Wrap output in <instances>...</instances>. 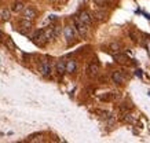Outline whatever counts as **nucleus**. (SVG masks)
Returning <instances> with one entry per match:
<instances>
[{"mask_svg":"<svg viewBox=\"0 0 150 143\" xmlns=\"http://www.w3.org/2000/svg\"><path fill=\"white\" fill-rule=\"evenodd\" d=\"M6 43H7V46L10 47V50L11 51L15 50V46H14V43L11 42V39H10V37H6Z\"/></svg>","mask_w":150,"mask_h":143,"instance_id":"obj_15","label":"nucleus"},{"mask_svg":"<svg viewBox=\"0 0 150 143\" xmlns=\"http://www.w3.org/2000/svg\"><path fill=\"white\" fill-rule=\"evenodd\" d=\"M64 35H65V39H66L68 44H72V43L74 42L76 33H74V29H73L72 26H65V29H64Z\"/></svg>","mask_w":150,"mask_h":143,"instance_id":"obj_3","label":"nucleus"},{"mask_svg":"<svg viewBox=\"0 0 150 143\" xmlns=\"http://www.w3.org/2000/svg\"><path fill=\"white\" fill-rule=\"evenodd\" d=\"M23 8H25V7H23L22 1H15V3L13 4V7H11V10H13L14 13H21Z\"/></svg>","mask_w":150,"mask_h":143,"instance_id":"obj_10","label":"nucleus"},{"mask_svg":"<svg viewBox=\"0 0 150 143\" xmlns=\"http://www.w3.org/2000/svg\"><path fill=\"white\" fill-rule=\"evenodd\" d=\"M87 73H88V76H91V77H94V76H96V74L99 73V65L96 63H90L88 65V69H87Z\"/></svg>","mask_w":150,"mask_h":143,"instance_id":"obj_7","label":"nucleus"},{"mask_svg":"<svg viewBox=\"0 0 150 143\" xmlns=\"http://www.w3.org/2000/svg\"><path fill=\"white\" fill-rule=\"evenodd\" d=\"M112 80H113V83H116V84H121L124 81V76L121 74V72H113Z\"/></svg>","mask_w":150,"mask_h":143,"instance_id":"obj_9","label":"nucleus"},{"mask_svg":"<svg viewBox=\"0 0 150 143\" xmlns=\"http://www.w3.org/2000/svg\"><path fill=\"white\" fill-rule=\"evenodd\" d=\"M110 48L113 51H118L120 50V44L118 43H113V44H110Z\"/></svg>","mask_w":150,"mask_h":143,"instance_id":"obj_16","label":"nucleus"},{"mask_svg":"<svg viewBox=\"0 0 150 143\" xmlns=\"http://www.w3.org/2000/svg\"><path fill=\"white\" fill-rule=\"evenodd\" d=\"M77 69V63H76V61L73 59H69L68 62H65V72H68V73H74Z\"/></svg>","mask_w":150,"mask_h":143,"instance_id":"obj_6","label":"nucleus"},{"mask_svg":"<svg viewBox=\"0 0 150 143\" xmlns=\"http://www.w3.org/2000/svg\"><path fill=\"white\" fill-rule=\"evenodd\" d=\"M0 17H1L3 21H8L10 19V11L8 10H3V11H1V14H0Z\"/></svg>","mask_w":150,"mask_h":143,"instance_id":"obj_14","label":"nucleus"},{"mask_svg":"<svg viewBox=\"0 0 150 143\" xmlns=\"http://www.w3.org/2000/svg\"><path fill=\"white\" fill-rule=\"evenodd\" d=\"M1 40H4V33L0 30V42H1Z\"/></svg>","mask_w":150,"mask_h":143,"instance_id":"obj_19","label":"nucleus"},{"mask_svg":"<svg viewBox=\"0 0 150 143\" xmlns=\"http://www.w3.org/2000/svg\"><path fill=\"white\" fill-rule=\"evenodd\" d=\"M149 55H150V44H149Z\"/></svg>","mask_w":150,"mask_h":143,"instance_id":"obj_20","label":"nucleus"},{"mask_svg":"<svg viewBox=\"0 0 150 143\" xmlns=\"http://www.w3.org/2000/svg\"><path fill=\"white\" fill-rule=\"evenodd\" d=\"M57 72H58V74L65 73V62L64 61H59L58 63H57Z\"/></svg>","mask_w":150,"mask_h":143,"instance_id":"obj_12","label":"nucleus"},{"mask_svg":"<svg viewBox=\"0 0 150 143\" xmlns=\"http://www.w3.org/2000/svg\"><path fill=\"white\" fill-rule=\"evenodd\" d=\"M23 11V18L25 19H29V21H33V19L37 17V13L36 10L33 8V7H25L22 10Z\"/></svg>","mask_w":150,"mask_h":143,"instance_id":"obj_4","label":"nucleus"},{"mask_svg":"<svg viewBox=\"0 0 150 143\" xmlns=\"http://www.w3.org/2000/svg\"><path fill=\"white\" fill-rule=\"evenodd\" d=\"M114 59L117 61V62H120V63H124V62H128V58L125 55H114Z\"/></svg>","mask_w":150,"mask_h":143,"instance_id":"obj_13","label":"nucleus"},{"mask_svg":"<svg viewBox=\"0 0 150 143\" xmlns=\"http://www.w3.org/2000/svg\"><path fill=\"white\" fill-rule=\"evenodd\" d=\"M94 1H95L96 6H100V7H103L106 4V0H94Z\"/></svg>","mask_w":150,"mask_h":143,"instance_id":"obj_17","label":"nucleus"},{"mask_svg":"<svg viewBox=\"0 0 150 143\" xmlns=\"http://www.w3.org/2000/svg\"><path fill=\"white\" fill-rule=\"evenodd\" d=\"M79 19L81 21L84 25H87V26H90L92 23V17L91 14H88L87 11H83V13H80V15H79Z\"/></svg>","mask_w":150,"mask_h":143,"instance_id":"obj_5","label":"nucleus"},{"mask_svg":"<svg viewBox=\"0 0 150 143\" xmlns=\"http://www.w3.org/2000/svg\"><path fill=\"white\" fill-rule=\"evenodd\" d=\"M33 43L37 44V46L43 47L44 44L47 43V39H46V35H44V29H40V30H36L35 35H33Z\"/></svg>","mask_w":150,"mask_h":143,"instance_id":"obj_1","label":"nucleus"},{"mask_svg":"<svg viewBox=\"0 0 150 143\" xmlns=\"http://www.w3.org/2000/svg\"><path fill=\"white\" fill-rule=\"evenodd\" d=\"M73 22H74V28H76V30L79 32V35L83 36V37H86L87 32H88V30H87V25H84L79 18H74L73 19Z\"/></svg>","mask_w":150,"mask_h":143,"instance_id":"obj_2","label":"nucleus"},{"mask_svg":"<svg viewBox=\"0 0 150 143\" xmlns=\"http://www.w3.org/2000/svg\"><path fill=\"white\" fill-rule=\"evenodd\" d=\"M40 73L43 74V76H46V77H48L51 74V66H50V63L48 62H41V65H40Z\"/></svg>","mask_w":150,"mask_h":143,"instance_id":"obj_8","label":"nucleus"},{"mask_svg":"<svg viewBox=\"0 0 150 143\" xmlns=\"http://www.w3.org/2000/svg\"><path fill=\"white\" fill-rule=\"evenodd\" d=\"M125 121H128V123H134V117H132V114H125Z\"/></svg>","mask_w":150,"mask_h":143,"instance_id":"obj_18","label":"nucleus"},{"mask_svg":"<svg viewBox=\"0 0 150 143\" xmlns=\"http://www.w3.org/2000/svg\"><path fill=\"white\" fill-rule=\"evenodd\" d=\"M19 25H21V28L25 29V30H29V29L32 28V21H29V19H25L23 18L22 21H19Z\"/></svg>","mask_w":150,"mask_h":143,"instance_id":"obj_11","label":"nucleus"}]
</instances>
